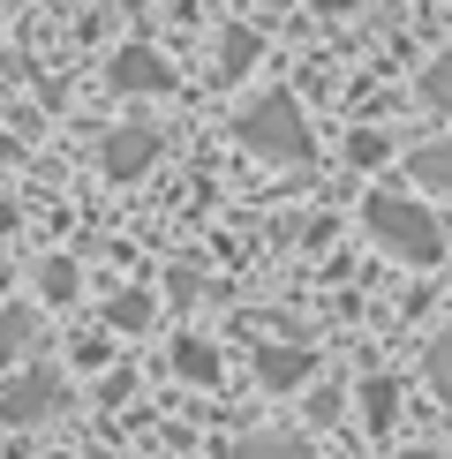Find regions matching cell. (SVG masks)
Here are the masks:
<instances>
[{
	"instance_id": "4",
	"label": "cell",
	"mask_w": 452,
	"mask_h": 459,
	"mask_svg": "<svg viewBox=\"0 0 452 459\" xmlns=\"http://www.w3.org/2000/svg\"><path fill=\"white\" fill-rule=\"evenodd\" d=\"M159 128H151V121H128V128H113V136L99 143V166H106V181H136L143 174V166L151 159H159Z\"/></svg>"
},
{
	"instance_id": "13",
	"label": "cell",
	"mask_w": 452,
	"mask_h": 459,
	"mask_svg": "<svg viewBox=\"0 0 452 459\" xmlns=\"http://www.w3.org/2000/svg\"><path fill=\"white\" fill-rule=\"evenodd\" d=\"M38 286H46V301H75V264H68V256H53L46 272H38Z\"/></svg>"
},
{
	"instance_id": "14",
	"label": "cell",
	"mask_w": 452,
	"mask_h": 459,
	"mask_svg": "<svg viewBox=\"0 0 452 459\" xmlns=\"http://www.w3.org/2000/svg\"><path fill=\"white\" fill-rule=\"evenodd\" d=\"M422 99L438 106V113H452V61H430L422 68Z\"/></svg>"
},
{
	"instance_id": "8",
	"label": "cell",
	"mask_w": 452,
	"mask_h": 459,
	"mask_svg": "<svg viewBox=\"0 0 452 459\" xmlns=\"http://www.w3.org/2000/svg\"><path fill=\"white\" fill-rule=\"evenodd\" d=\"M151 316H159V301H151V294H136V286H128V294H113V309H106V324H113V332H143Z\"/></svg>"
},
{
	"instance_id": "1",
	"label": "cell",
	"mask_w": 452,
	"mask_h": 459,
	"mask_svg": "<svg viewBox=\"0 0 452 459\" xmlns=\"http://www.w3.org/2000/svg\"><path fill=\"white\" fill-rule=\"evenodd\" d=\"M234 136L249 143L256 159H309V121H301L294 91H256V99L234 113Z\"/></svg>"
},
{
	"instance_id": "15",
	"label": "cell",
	"mask_w": 452,
	"mask_h": 459,
	"mask_svg": "<svg viewBox=\"0 0 452 459\" xmlns=\"http://www.w3.org/2000/svg\"><path fill=\"white\" fill-rule=\"evenodd\" d=\"M430 385H438V399H452V339L430 347Z\"/></svg>"
},
{
	"instance_id": "12",
	"label": "cell",
	"mask_w": 452,
	"mask_h": 459,
	"mask_svg": "<svg viewBox=\"0 0 452 459\" xmlns=\"http://www.w3.org/2000/svg\"><path fill=\"white\" fill-rule=\"evenodd\" d=\"M392 407H400V392H392L385 377H369V385H362V414H369V429H385V422H392Z\"/></svg>"
},
{
	"instance_id": "2",
	"label": "cell",
	"mask_w": 452,
	"mask_h": 459,
	"mask_svg": "<svg viewBox=\"0 0 452 459\" xmlns=\"http://www.w3.org/2000/svg\"><path fill=\"white\" fill-rule=\"evenodd\" d=\"M362 226H369V234L385 241L400 264H438V256H445V226L430 219L414 196H369V204H362Z\"/></svg>"
},
{
	"instance_id": "10",
	"label": "cell",
	"mask_w": 452,
	"mask_h": 459,
	"mask_svg": "<svg viewBox=\"0 0 452 459\" xmlns=\"http://www.w3.org/2000/svg\"><path fill=\"white\" fill-rule=\"evenodd\" d=\"M23 347H38V316L30 309H8V316H0V354H23Z\"/></svg>"
},
{
	"instance_id": "16",
	"label": "cell",
	"mask_w": 452,
	"mask_h": 459,
	"mask_svg": "<svg viewBox=\"0 0 452 459\" xmlns=\"http://www.w3.org/2000/svg\"><path fill=\"white\" fill-rule=\"evenodd\" d=\"M219 53H226L219 68H249V53H256V38H249V30H226V46H219Z\"/></svg>"
},
{
	"instance_id": "5",
	"label": "cell",
	"mask_w": 452,
	"mask_h": 459,
	"mask_svg": "<svg viewBox=\"0 0 452 459\" xmlns=\"http://www.w3.org/2000/svg\"><path fill=\"white\" fill-rule=\"evenodd\" d=\"M113 91H174V68L151 46H121L113 53Z\"/></svg>"
},
{
	"instance_id": "18",
	"label": "cell",
	"mask_w": 452,
	"mask_h": 459,
	"mask_svg": "<svg viewBox=\"0 0 452 459\" xmlns=\"http://www.w3.org/2000/svg\"><path fill=\"white\" fill-rule=\"evenodd\" d=\"M0 159H15V136H8V128H0Z\"/></svg>"
},
{
	"instance_id": "20",
	"label": "cell",
	"mask_w": 452,
	"mask_h": 459,
	"mask_svg": "<svg viewBox=\"0 0 452 459\" xmlns=\"http://www.w3.org/2000/svg\"><path fill=\"white\" fill-rule=\"evenodd\" d=\"M0 286H8V272H0Z\"/></svg>"
},
{
	"instance_id": "6",
	"label": "cell",
	"mask_w": 452,
	"mask_h": 459,
	"mask_svg": "<svg viewBox=\"0 0 452 459\" xmlns=\"http://www.w3.org/2000/svg\"><path fill=\"white\" fill-rule=\"evenodd\" d=\"M317 369V354H301V347H256V377L272 392H287V385H301V377Z\"/></svg>"
},
{
	"instance_id": "17",
	"label": "cell",
	"mask_w": 452,
	"mask_h": 459,
	"mask_svg": "<svg viewBox=\"0 0 452 459\" xmlns=\"http://www.w3.org/2000/svg\"><path fill=\"white\" fill-rule=\"evenodd\" d=\"M347 151H354V166H377V159H385V136H369V128H354V143H347Z\"/></svg>"
},
{
	"instance_id": "7",
	"label": "cell",
	"mask_w": 452,
	"mask_h": 459,
	"mask_svg": "<svg viewBox=\"0 0 452 459\" xmlns=\"http://www.w3.org/2000/svg\"><path fill=\"white\" fill-rule=\"evenodd\" d=\"M407 174H414V181H430L438 196H452V136H445V143H430V151H414Z\"/></svg>"
},
{
	"instance_id": "19",
	"label": "cell",
	"mask_w": 452,
	"mask_h": 459,
	"mask_svg": "<svg viewBox=\"0 0 452 459\" xmlns=\"http://www.w3.org/2000/svg\"><path fill=\"white\" fill-rule=\"evenodd\" d=\"M91 459H113V452H91Z\"/></svg>"
},
{
	"instance_id": "3",
	"label": "cell",
	"mask_w": 452,
	"mask_h": 459,
	"mask_svg": "<svg viewBox=\"0 0 452 459\" xmlns=\"http://www.w3.org/2000/svg\"><path fill=\"white\" fill-rule=\"evenodd\" d=\"M61 399H68V377L53 369V361H30V369L0 392V422H15V429L53 422V414H61Z\"/></svg>"
},
{
	"instance_id": "9",
	"label": "cell",
	"mask_w": 452,
	"mask_h": 459,
	"mask_svg": "<svg viewBox=\"0 0 452 459\" xmlns=\"http://www.w3.org/2000/svg\"><path fill=\"white\" fill-rule=\"evenodd\" d=\"M174 369L188 377V385H212V377H219V354L204 347V339H181V347H174Z\"/></svg>"
},
{
	"instance_id": "11",
	"label": "cell",
	"mask_w": 452,
	"mask_h": 459,
	"mask_svg": "<svg viewBox=\"0 0 452 459\" xmlns=\"http://www.w3.org/2000/svg\"><path fill=\"white\" fill-rule=\"evenodd\" d=\"M234 459H301V437H272V429H264V437H241Z\"/></svg>"
}]
</instances>
